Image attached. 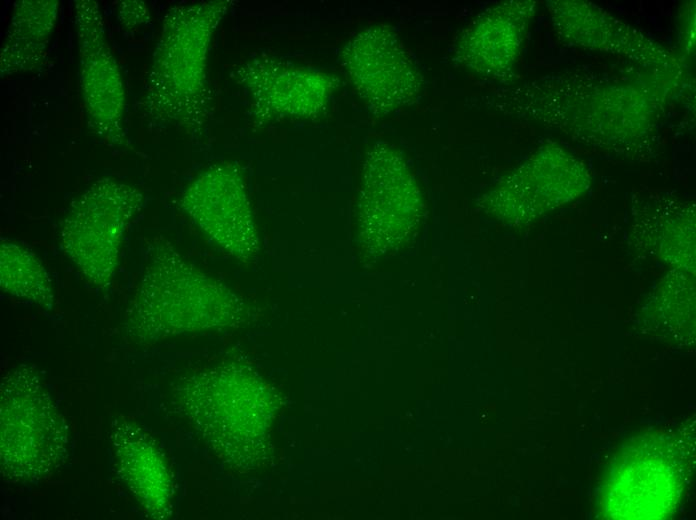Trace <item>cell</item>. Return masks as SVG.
I'll return each mask as SVG.
<instances>
[{
  "label": "cell",
  "mask_w": 696,
  "mask_h": 520,
  "mask_svg": "<svg viewBox=\"0 0 696 520\" xmlns=\"http://www.w3.org/2000/svg\"><path fill=\"white\" fill-rule=\"evenodd\" d=\"M232 3L186 2L168 9L140 101L148 127L200 132L207 124L212 104L210 48Z\"/></svg>",
  "instance_id": "cell-1"
},
{
  "label": "cell",
  "mask_w": 696,
  "mask_h": 520,
  "mask_svg": "<svg viewBox=\"0 0 696 520\" xmlns=\"http://www.w3.org/2000/svg\"><path fill=\"white\" fill-rule=\"evenodd\" d=\"M239 297L169 244L148 254L127 307L124 330L136 344L226 327L241 316Z\"/></svg>",
  "instance_id": "cell-2"
},
{
  "label": "cell",
  "mask_w": 696,
  "mask_h": 520,
  "mask_svg": "<svg viewBox=\"0 0 696 520\" xmlns=\"http://www.w3.org/2000/svg\"><path fill=\"white\" fill-rule=\"evenodd\" d=\"M0 419L1 473L7 482H38L65 463L68 426L32 367L19 366L3 378Z\"/></svg>",
  "instance_id": "cell-3"
},
{
  "label": "cell",
  "mask_w": 696,
  "mask_h": 520,
  "mask_svg": "<svg viewBox=\"0 0 696 520\" xmlns=\"http://www.w3.org/2000/svg\"><path fill=\"white\" fill-rule=\"evenodd\" d=\"M143 203L137 187L113 177L95 180L70 202L60 223V245L89 283H111L127 231Z\"/></svg>",
  "instance_id": "cell-4"
},
{
  "label": "cell",
  "mask_w": 696,
  "mask_h": 520,
  "mask_svg": "<svg viewBox=\"0 0 696 520\" xmlns=\"http://www.w3.org/2000/svg\"><path fill=\"white\" fill-rule=\"evenodd\" d=\"M73 14L78 83L87 128L110 148H124L129 141L125 127L126 93L101 8L96 1L77 0Z\"/></svg>",
  "instance_id": "cell-5"
},
{
  "label": "cell",
  "mask_w": 696,
  "mask_h": 520,
  "mask_svg": "<svg viewBox=\"0 0 696 520\" xmlns=\"http://www.w3.org/2000/svg\"><path fill=\"white\" fill-rule=\"evenodd\" d=\"M241 171L231 162L200 171L184 189L179 205L216 245L247 260L259 249L257 226Z\"/></svg>",
  "instance_id": "cell-6"
},
{
  "label": "cell",
  "mask_w": 696,
  "mask_h": 520,
  "mask_svg": "<svg viewBox=\"0 0 696 520\" xmlns=\"http://www.w3.org/2000/svg\"><path fill=\"white\" fill-rule=\"evenodd\" d=\"M341 64L355 91L375 114H387L419 92V74L397 36L375 25L354 35Z\"/></svg>",
  "instance_id": "cell-7"
},
{
  "label": "cell",
  "mask_w": 696,
  "mask_h": 520,
  "mask_svg": "<svg viewBox=\"0 0 696 520\" xmlns=\"http://www.w3.org/2000/svg\"><path fill=\"white\" fill-rule=\"evenodd\" d=\"M234 77L262 122L316 117L337 86L333 75L319 69L263 57L244 62Z\"/></svg>",
  "instance_id": "cell-8"
},
{
  "label": "cell",
  "mask_w": 696,
  "mask_h": 520,
  "mask_svg": "<svg viewBox=\"0 0 696 520\" xmlns=\"http://www.w3.org/2000/svg\"><path fill=\"white\" fill-rule=\"evenodd\" d=\"M111 445L116 473L145 514L164 518L170 508L172 481L163 454L138 425L115 419Z\"/></svg>",
  "instance_id": "cell-9"
},
{
  "label": "cell",
  "mask_w": 696,
  "mask_h": 520,
  "mask_svg": "<svg viewBox=\"0 0 696 520\" xmlns=\"http://www.w3.org/2000/svg\"><path fill=\"white\" fill-rule=\"evenodd\" d=\"M60 4L57 0H21L13 5L0 52V76L38 68L45 60Z\"/></svg>",
  "instance_id": "cell-10"
},
{
  "label": "cell",
  "mask_w": 696,
  "mask_h": 520,
  "mask_svg": "<svg viewBox=\"0 0 696 520\" xmlns=\"http://www.w3.org/2000/svg\"><path fill=\"white\" fill-rule=\"evenodd\" d=\"M0 286L6 294L42 309L53 306L52 279L41 259L25 245L8 239L0 244Z\"/></svg>",
  "instance_id": "cell-11"
},
{
  "label": "cell",
  "mask_w": 696,
  "mask_h": 520,
  "mask_svg": "<svg viewBox=\"0 0 696 520\" xmlns=\"http://www.w3.org/2000/svg\"><path fill=\"white\" fill-rule=\"evenodd\" d=\"M118 19L126 27H136L149 21V11L142 1H122L118 9Z\"/></svg>",
  "instance_id": "cell-12"
}]
</instances>
